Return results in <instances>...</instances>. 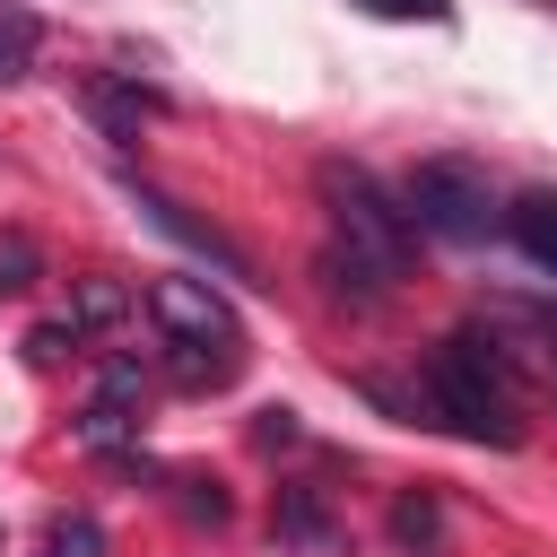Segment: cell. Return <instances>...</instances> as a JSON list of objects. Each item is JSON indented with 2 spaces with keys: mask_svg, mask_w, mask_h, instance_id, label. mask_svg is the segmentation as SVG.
Listing matches in <instances>:
<instances>
[{
  "mask_svg": "<svg viewBox=\"0 0 557 557\" xmlns=\"http://www.w3.org/2000/svg\"><path fill=\"white\" fill-rule=\"evenodd\" d=\"M148 313H157V331L183 339V348H244L235 305H226L209 278H157V287H148Z\"/></svg>",
  "mask_w": 557,
  "mask_h": 557,
  "instance_id": "obj_4",
  "label": "cell"
},
{
  "mask_svg": "<svg viewBox=\"0 0 557 557\" xmlns=\"http://www.w3.org/2000/svg\"><path fill=\"white\" fill-rule=\"evenodd\" d=\"M418 418L453 426L470 444H522V400H513V366L487 331H453L426 348L418 366Z\"/></svg>",
  "mask_w": 557,
  "mask_h": 557,
  "instance_id": "obj_1",
  "label": "cell"
},
{
  "mask_svg": "<svg viewBox=\"0 0 557 557\" xmlns=\"http://www.w3.org/2000/svg\"><path fill=\"white\" fill-rule=\"evenodd\" d=\"M496 226L513 235L522 261H540V270L557 278V191H522L513 209H496Z\"/></svg>",
  "mask_w": 557,
  "mask_h": 557,
  "instance_id": "obj_8",
  "label": "cell"
},
{
  "mask_svg": "<svg viewBox=\"0 0 557 557\" xmlns=\"http://www.w3.org/2000/svg\"><path fill=\"white\" fill-rule=\"evenodd\" d=\"M87 113L104 122V139H113V148H139V122H148V113H165V96H157V87H139V78H87Z\"/></svg>",
  "mask_w": 557,
  "mask_h": 557,
  "instance_id": "obj_6",
  "label": "cell"
},
{
  "mask_svg": "<svg viewBox=\"0 0 557 557\" xmlns=\"http://www.w3.org/2000/svg\"><path fill=\"white\" fill-rule=\"evenodd\" d=\"M52 548H61V557H96V522H61Z\"/></svg>",
  "mask_w": 557,
  "mask_h": 557,
  "instance_id": "obj_19",
  "label": "cell"
},
{
  "mask_svg": "<svg viewBox=\"0 0 557 557\" xmlns=\"http://www.w3.org/2000/svg\"><path fill=\"white\" fill-rule=\"evenodd\" d=\"M278 540L305 548V557H331V548H339V522H331V505H322L313 479H287V487H278Z\"/></svg>",
  "mask_w": 557,
  "mask_h": 557,
  "instance_id": "obj_7",
  "label": "cell"
},
{
  "mask_svg": "<svg viewBox=\"0 0 557 557\" xmlns=\"http://www.w3.org/2000/svg\"><path fill=\"white\" fill-rule=\"evenodd\" d=\"M44 278V244L26 226H0V296H26Z\"/></svg>",
  "mask_w": 557,
  "mask_h": 557,
  "instance_id": "obj_11",
  "label": "cell"
},
{
  "mask_svg": "<svg viewBox=\"0 0 557 557\" xmlns=\"http://www.w3.org/2000/svg\"><path fill=\"white\" fill-rule=\"evenodd\" d=\"M122 305H131V296H122L113 278H87V287H78V305H70V322H78V331H96V322H113Z\"/></svg>",
  "mask_w": 557,
  "mask_h": 557,
  "instance_id": "obj_13",
  "label": "cell"
},
{
  "mask_svg": "<svg viewBox=\"0 0 557 557\" xmlns=\"http://www.w3.org/2000/svg\"><path fill=\"white\" fill-rule=\"evenodd\" d=\"M322 200H331V218H339L348 252H357V261H374L383 278H400V261H409V244H418L409 209H400L366 165H322Z\"/></svg>",
  "mask_w": 557,
  "mask_h": 557,
  "instance_id": "obj_3",
  "label": "cell"
},
{
  "mask_svg": "<svg viewBox=\"0 0 557 557\" xmlns=\"http://www.w3.org/2000/svg\"><path fill=\"white\" fill-rule=\"evenodd\" d=\"M392 540H400V548H435V540H444V505H435V496H400V505H392Z\"/></svg>",
  "mask_w": 557,
  "mask_h": 557,
  "instance_id": "obj_12",
  "label": "cell"
},
{
  "mask_svg": "<svg viewBox=\"0 0 557 557\" xmlns=\"http://www.w3.org/2000/svg\"><path fill=\"white\" fill-rule=\"evenodd\" d=\"M52 557H61V548H52Z\"/></svg>",
  "mask_w": 557,
  "mask_h": 557,
  "instance_id": "obj_20",
  "label": "cell"
},
{
  "mask_svg": "<svg viewBox=\"0 0 557 557\" xmlns=\"http://www.w3.org/2000/svg\"><path fill=\"white\" fill-rule=\"evenodd\" d=\"M96 392H113V400H131V392H139V357H113V366H104V383H96Z\"/></svg>",
  "mask_w": 557,
  "mask_h": 557,
  "instance_id": "obj_17",
  "label": "cell"
},
{
  "mask_svg": "<svg viewBox=\"0 0 557 557\" xmlns=\"http://www.w3.org/2000/svg\"><path fill=\"white\" fill-rule=\"evenodd\" d=\"M35 52H44V17H35V9H0V87L26 78Z\"/></svg>",
  "mask_w": 557,
  "mask_h": 557,
  "instance_id": "obj_9",
  "label": "cell"
},
{
  "mask_svg": "<svg viewBox=\"0 0 557 557\" xmlns=\"http://www.w3.org/2000/svg\"><path fill=\"white\" fill-rule=\"evenodd\" d=\"M139 209H148V218H157V226H165L174 244H191L200 261H218V278H252V252H244V244H226L218 226H200V218H191L183 200H165V191H139Z\"/></svg>",
  "mask_w": 557,
  "mask_h": 557,
  "instance_id": "obj_5",
  "label": "cell"
},
{
  "mask_svg": "<svg viewBox=\"0 0 557 557\" xmlns=\"http://www.w3.org/2000/svg\"><path fill=\"white\" fill-rule=\"evenodd\" d=\"M78 339H87L78 322H35V331H26V357H35V366H61Z\"/></svg>",
  "mask_w": 557,
  "mask_h": 557,
  "instance_id": "obj_14",
  "label": "cell"
},
{
  "mask_svg": "<svg viewBox=\"0 0 557 557\" xmlns=\"http://www.w3.org/2000/svg\"><path fill=\"white\" fill-rule=\"evenodd\" d=\"M78 444H87V453H122V444H131V400L96 392V400L78 409Z\"/></svg>",
  "mask_w": 557,
  "mask_h": 557,
  "instance_id": "obj_10",
  "label": "cell"
},
{
  "mask_svg": "<svg viewBox=\"0 0 557 557\" xmlns=\"http://www.w3.org/2000/svg\"><path fill=\"white\" fill-rule=\"evenodd\" d=\"M252 435H261V444H296L305 426H296V409H261V426H252Z\"/></svg>",
  "mask_w": 557,
  "mask_h": 557,
  "instance_id": "obj_18",
  "label": "cell"
},
{
  "mask_svg": "<svg viewBox=\"0 0 557 557\" xmlns=\"http://www.w3.org/2000/svg\"><path fill=\"white\" fill-rule=\"evenodd\" d=\"M366 17H426V26H444L453 17V0H357Z\"/></svg>",
  "mask_w": 557,
  "mask_h": 557,
  "instance_id": "obj_16",
  "label": "cell"
},
{
  "mask_svg": "<svg viewBox=\"0 0 557 557\" xmlns=\"http://www.w3.org/2000/svg\"><path fill=\"white\" fill-rule=\"evenodd\" d=\"M174 487H183V513H191V522H209V531L226 522V487H218V479H174Z\"/></svg>",
  "mask_w": 557,
  "mask_h": 557,
  "instance_id": "obj_15",
  "label": "cell"
},
{
  "mask_svg": "<svg viewBox=\"0 0 557 557\" xmlns=\"http://www.w3.org/2000/svg\"><path fill=\"white\" fill-rule=\"evenodd\" d=\"M400 209H409L418 235L479 244V235L496 226V183H487V165H470V157H426V165H409Z\"/></svg>",
  "mask_w": 557,
  "mask_h": 557,
  "instance_id": "obj_2",
  "label": "cell"
}]
</instances>
